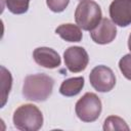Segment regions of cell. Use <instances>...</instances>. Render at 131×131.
<instances>
[{
	"mask_svg": "<svg viewBox=\"0 0 131 131\" xmlns=\"http://www.w3.org/2000/svg\"><path fill=\"white\" fill-rule=\"evenodd\" d=\"M6 7L13 14H23L29 10L30 0H5Z\"/></svg>",
	"mask_w": 131,
	"mask_h": 131,
	"instance_id": "obj_14",
	"label": "cell"
},
{
	"mask_svg": "<svg viewBox=\"0 0 131 131\" xmlns=\"http://www.w3.org/2000/svg\"><path fill=\"white\" fill-rule=\"evenodd\" d=\"M102 12L100 6L93 0H82L75 10L76 24L85 31H92L100 23Z\"/></svg>",
	"mask_w": 131,
	"mask_h": 131,
	"instance_id": "obj_3",
	"label": "cell"
},
{
	"mask_svg": "<svg viewBox=\"0 0 131 131\" xmlns=\"http://www.w3.org/2000/svg\"><path fill=\"white\" fill-rule=\"evenodd\" d=\"M117 36V28L113 20L108 18H101L100 23L94 28L92 31H90V37L91 39L96 43L100 45L108 44L115 40Z\"/></svg>",
	"mask_w": 131,
	"mask_h": 131,
	"instance_id": "obj_8",
	"label": "cell"
},
{
	"mask_svg": "<svg viewBox=\"0 0 131 131\" xmlns=\"http://www.w3.org/2000/svg\"><path fill=\"white\" fill-rule=\"evenodd\" d=\"M13 125L21 131H37L43 126V115L38 106L27 103L18 106L12 117Z\"/></svg>",
	"mask_w": 131,
	"mask_h": 131,
	"instance_id": "obj_2",
	"label": "cell"
},
{
	"mask_svg": "<svg viewBox=\"0 0 131 131\" xmlns=\"http://www.w3.org/2000/svg\"><path fill=\"white\" fill-rule=\"evenodd\" d=\"M12 77L10 72L3 66H1V107H3L7 101V97L11 90Z\"/></svg>",
	"mask_w": 131,
	"mask_h": 131,
	"instance_id": "obj_12",
	"label": "cell"
},
{
	"mask_svg": "<svg viewBox=\"0 0 131 131\" xmlns=\"http://www.w3.org/2000/svg\"><path fill=\"white\" fill-rule=\"evenodd\" d=\"M53 85L54 80L46 74L29 75L24 80L23 95L28 100L42 102L52 94Z\"/></svg>",
	"mask_w": 131,
	"mask_h": 131,
	"instance_id": "obj_1",
	"label": "cell"
},
{
	"mask_svg": "<svg viewBox=\"0 0 131 131\" xmlns=\"http://www.w3.org/2000/svg\"><path fill=\"white\" fill-rule=\"evenodd\" d=\"M102 110V104L99 97L92 92L85 93L75 105V112L77 117L85 123H91L96 121Z\"/></svg>",
	"mask_w": 131,
	"mask_h": 131,
	"instance_id": "obj_4",
	"label": "cell"
},
{
	"mask_svg": "<svg viewBox=\"0 0 131 131\" xmlns=\"http://www.w3.org/2000/svg\"><path fill=\"white\" fill-rule=\"evenodd\" d=\"M84 78L83 77H74L69 78L64 80L60 87H59V93L67 97H72L81 92V90L84 87Z\"/></svg>",
	"mask_w": 131,
	"mask_h": 131,
	"instance_id": "obj_11",
	"label": "cell"
},
{
	"mask_svg": "<svg viewBox=\"0 0 131 131\" xmlns=\"http://www.w3.org/2000/svg\"><path fill=\"white\" fill-rule=\"evenodd\" d=\"M110 16L119 27L131 25V0H113L110 5Z\"/></svg>",
	"mask_w": 131,
	"mask_h": 131,
	"instance_id": "obj_7",
	"label": "cell"
},
{
	"mask_svg": "<svg viewBox=\"0 0 131 131\" xmlns=\"http://www.w3.org/2000/svg\"><path fill=\"white\" fill-rule=\"evenodd\" d=\"M119 69L126 79L131 80V52L119 60Z\"/></svg>",
	"mask_w": 131,
	"mask_h": 131,
	"instance_id": "obj_15",
	"label": "cell"
},
{
	"mask_svg": "<svg viewBox=\"0 0 131 131\" xmlns=\"http://www.w3.org/2000/svg\"><path fill=\"white\" fill-rule=\"evenodd\" d=\"M33 58L37 64L45 69H55L60 66L59 54L49 47H38L33 51Z\"/></svg>",
	"mask_w": 131,
	"mask_h": 131,
	"instance_id": "obj_9",
	"label": "cell"
},
{
	"mask_svg": "<svg viewBox=\"0 0 131 131\" xmlns=\"http://www.w3.org/2000/svg\"><path fill=\"white\" fill-rule=\"evenodd\" d=\"M63 59L67 69L72 73L84 71L89 62V55L85 48L80 46H71L63 52Z\"/></svg>",
	"mask_w": 131,
	"mask_h": 131,
	"instance_id": "obj_6",
	"label": "cell"
},
{
	"mask_svg": "<svg viewBox=\"0 0 131 131\" xmlns=\"http://www.w3.org/2000/svg\"><path fill=\"white\" fill-rule=\"evenodd\" d=\"M102 128H103L104 131H106V130H112V131L113 130H120V131L125 130V131H129L130 130L128 125L126 124V122L118 116L107 117L103 122V127Z\"/></svg>",
	"mask_w": 131,
	"mask_h": 131,
	"instance_id": "obj_13",
	"label": "cell"
},
{
	"mask_svg": "<svg viewBox=\"0 0 131 131\" xmlns=\"http://www.w3.org/2000/svg\"><path fill=\"white\" fill-rule=\"evenodd\" d=\"M55 33L67 42H80L83 37L81 28L74 24H62L55 29Z\"/></svg>",
	"mask_w": 131,
	"mask_h": 131,
	"instance_id": "obj_10",
	"label": "cell"
},
{
	"mask_svg": "<svg viewBox=\"0 0 131 131\" xmlns=\"http://www.w3.org/2000/svg\"><path fill=\"white\" fill-rule=\"evenodd\" d=\"M70 0H46V4L53 12H62L69 5Z\"/></svg>",
	"mask_w": 131,
	"mask_h": 131,
	"instance_id": "obj_16",
	"label": "cell"
},
{
	"mask_svg": "<svg viewBox=\"0 0 131 131\" xmlns=\"http://www.w3.org/2000/svg\"><path fill=\"white\" fill-rule=\"evenodd\" d=\"M128 48H129V50L131 52V33H130L129 38H128Z\"/></svg>",
	"mask_w": 131,
	"mask_h": 131,
	"instance_id": "obj_17",
	"label": "cell"
},
{
	"mask_svg": "<svg viewBox=\"0 0 131 131\" xmlns=\"http://www.w3.org/2000/svg\"><path fill=\"white\" fill-rule=\"evenodd\" d=\"M80 1H82V0H80Z\"/></svg>",
	"mask_w": 131,
	"mask_h": 131,
	"instance_id": "obj_18",
	"label": "cell"
},
{
	"mask_svg": "<svg viewBox=\"0 0 131 131\" xmlns=\"http://www.w3.org/2000/svg\"><path fill=\"white\" fill-rule=\"evenodd\" d=\"M91 86L98 92H108L116 85V76L113 70L106 66L99 64L92 69L89 75Z\"/></svg>",
	"mask_w": 131,
	"mask_h": 131,
	"instance_id": "obj_5",
	"label": "cell"
}]
</instances>
